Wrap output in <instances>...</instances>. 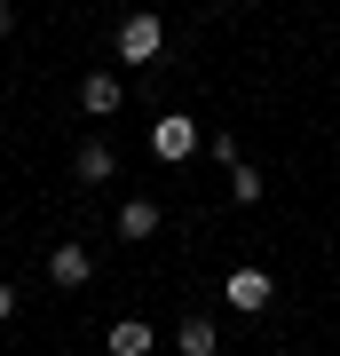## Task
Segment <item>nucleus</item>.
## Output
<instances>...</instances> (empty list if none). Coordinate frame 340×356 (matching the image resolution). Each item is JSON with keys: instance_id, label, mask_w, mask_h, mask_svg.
<instances>
[{"instance_id": "nucleus-1", "label": "nucleus", "mask_w": 340, "mask_h": 356, "mask_svg": "<svg viewBox=\"0 0 340 356\" xmlns=\"http://www.w3.org/2000/svg\"><path fill=\"white\" fill-rule=\"evenodd\" d=\"M206 151V127L190 111H159L151 119V159H166V166H182V159H198Z\"/></svg>"}, {"instance_id": "nucleus-2", "label": "nucleus", "mask_w": 340, "mask_h": 356, "mask_svg": "<svg viewBox=\"0 0 340 356\" xmlns=\"http://www.w3.org/2000/svg\"><path fill=\"white\" fill-rule=\"evenodd\" d=\"M111 48H119V64H159V48H166V24H159V16H127Z\"/></svg>"}, {"instance_id": "nucleus-3", "label": "nucleus", "mask_w": 340, "mask_h": 356, "mask_svg": "<svg viewBox=\"0 0 340 356\" xmlns=\"http://www.w3.org/2000/svg\"><path fill=\"white\" fill-rule=\"evenodd\" d=\"M222 301H229V309H245V317H261V309L277 301V277H269V269H229Z\"/></svg>"}, {"instance_id": "nucleus-4", "label": "nucleus", "mask_w": 340, "mask_h": 356, "mask_svg": "<svg viewBox=\"0 0 340 356\" xmlns=\"http://www.w3.org/2000/svg\"><path fill=\"white\" fill-rule=\"evenodd\" d=\"M88 277H95V254H88V245H48V285L79 293Z\"/></svg>"}, {"instance_id": "nucleus-5", "label": "nucleus", "mask_w": 340, "mask_h": 356, "mask_svg": "<svg viewBox=\"0 0 340 356\" xmlns=\"http://www.w3.org/2000/svg\"><path fill=\"white\" fill-rule=\"evenodd\" d=\"M119 103H127V79L119 72H88V79H79V111H88V119H111Z\"/></svg>"}, {"instance_id": "nucleus-6", "label": "nucleus", "mask_w": 340, "mask_h": 356, "mask_svg": "<svg viewBox=\"0 0 340 356\" xmlns=\"http://www.w3.org/2000/svg\"><path fill=\"white\" fill-rule=\"evenodd\" d=\"M72 166H79V182H111V175H119V151H111L103 135H88V143H79V159H72Z\"/></svg>"}, {"instance_id": "nucleus-7", "label": "nucleus", "mask_w": 340, "mask_h": 356, "mask_svg": "<svg viewBox=\"0 0 340 356\" xmlns=\"http://www.w3.org/2000/svg\"><path fill=\"white\" fill-rule=\"evenodd\" d=\"M103 348H111V356H151V317H119Z\"/></svg>"}, {"instance_id": "nucleus-8", "label": "nucleus", "mask_w": 340, "mask_h": 356, "mask_svg": "<svg viewBox=\"0 0 340 356\" xmlns=\"http://www.w3.org/2000/svg\"><path fill=\"white\" fill-rule=\"evenodd\" d=\"M119 238H159V198H127L119 206Z\"/></svg>"}, {"instance_id": "nucleus-9", "label": "nucleus", "mask_w": 340, "mask_h": 356, "mask_svg": "<svg viewBox=\"0 0 340 356\" xmlns=\"http://www.w3.org/2000/svg\"><path fill=\"white\" fill-rule=\"evenodd\" d=\"M175 341H182V356H214V348H222V332H214V317H182Z\"/></svg>"}, {"instance_id": "nucleus-10", "label": "nucleus", "mask_w": 340, "mask_h": 356, "mask_svg": "<svg viewBox=\"0 0 340 356\" xmlns=\"http://www.w3.org/2000/svg\"><path fill=\"white\" fill-rule=\"evenodd\" d=\"M261 191H269L261 166H229V198H238V206H261Z\"/></svg>"}, {"instance_id": "nucleus-11", "label": "nucleus", "mask_w": 340, "mask_h": 356, "mask_svg": "<svg viewBox=\"0 0 340 356\" xmlns=\"http://www.w3.org/2000/svg\"><path fill=\"white\" fill-rule=\"evenodd\" d=\"M206 151H214L222 166H245V151H238V135H222V127H214V135H206Z\"/></svg>"}, {"instance_id": "nucleus-12", "label": "nucleus", "mask_w": 340, "mask_h": 356, "mask_svg": "<svg viewBox=\"0 0 340 356\" xmlns=\"http://www.w3.org/2000/svg\"><path fill=\"white\" fill-rule=\"evenodd\" d=\"M8 317H16V285L0 277V325H8Z\"/></svg>"}, {"instance_id": "nucleus-13", "label": "nucleus", "mask_w": 340, "mask_h": 356, "mask_svg": "<svg viewBox=\"0 0 340 356\" xmlns=\"http://www.w3.org/2000/svg\"><path fill=\"white\" fill-rule=\"evenodd\" d=\"M8 32H16V8H0V40H8Z\"/></svg>"}]
</instances>
